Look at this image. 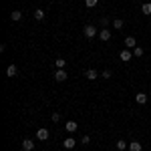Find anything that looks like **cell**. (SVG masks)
<instances>
[{
    "mask_svg": "<svg viewBox=\"0 0 151 151\" xmlns=\"http://www.w3.org/2000/svg\"><path fill=\"white\" fill-rule=\"evenodd\" d=\"M83 32H85V36H87V38H95V35H97V28H95L93 24H87V26L83 28Z\"/></svg>",
    "mask_w": 151,
    "mask_h": 151,
    "instance_id": "1",
    "label": "cell"
},
{
    "mask_svg": "<svg viewBox=\"0 0 151 151\" xmlns=\"http://www.w3.org/2000/svg\"><path fill=\"white\" fill-rule=\"evenodd\" d=\"M67 77H69V75H67V70H65V69H57V73H55V79H57L58 83L67 81Z\"/></svg>",
    "mask_w": 151,
    "mask_h": 151,
    "instance_id": "2",
    "label": "cell"
},
{
    "mask_svg": "<svg viewBox=\"0 0 151 151\" xmlns=\"http://www.w3.org/2000/svg\"><path fill=\"white\" fill-rule=\"evenodd\" d=\"M36 137H38L40 141H47L48 137H50V133H48V129L42 127V129H38V131H36Z\"/></svg>",
    "mask_w": 151,
    "mask_h": 151,
    "instance_id": "3",
    "label": "cell"
},
{
    "mask_svg": "<svg viewBox=\"0 0 151 151\" xmlns=\"http://www.w3.org/2000/svg\"><path fill=\"white\" fill-rule=\"evenodd\" d=\"M85 77H87L89 81H95V79H99V73H97L95 69H89L87 73H85Z\"/></svg>",
    "mask_w": 151,
    "mask_h": 151,
    "instance_id": "4",
    "label": "cell"
},
{
    "mask_svg": "<svg viewBox=\"0 0 151 151\" xmlns=\"http://www.w3.org/2000/svg\"><path fill=\"white\" fill-rule=\"evenodd\" d=\"M63 145H65L67 149H73V147L77 145V139H73V137H67V139L63 141Z\"/></svg>",
    "mask_w": 151,
    "mask_h": 151,
    "instance_id": "5",
    "label": "cell"
},
{
    "mask_svg": "<svg viewBox=\"0 0 151 151\" xmlns=\"http://www.w3.org/2000/svg\"><path fill=\"white\" fill-rule=\"evenodd\" d=\"M135 101H137L139 105H145L147 103V93H137L135 95Z\"/></svg>",
    "mask_w": 151,
    "mask_h": 151,
    "instance_id": "6",
    "label": "cell"
},
{
    "mask_svg": "<svg viewBox=\"0 0 151 151\" xmlns=\"http://www.w3.org/2000/svg\"><path fill=\"white\" fill-rule=\"evenodd\" d=\"M135 45H137L135 42V36H127L125 38V48H135Z\"/></svg>",
    "mask_w": 151,
    "mask_h": 151,
    "instance_id": "7",
    "label": "cell"
},
{
    "mask_svg": "<svg viewBox=\"0 0 151 151\" xmlns=\"http://www.w3.org/2000/svg\"><path fill=\"white\" fill-rule=\"evenodd\" d=\"M22 149L24 151H32V149H35V143H32L30 139H24L22 141Z\"/></svg>",
    "mask_w": 151,
    "mask_h": 151,
    "instance_id": "8",
    "label": "cell"
},
{
    "mask_svg": "<svg viewBox=\"0 0 151 151\" xmlns=\"http://www.w3.org/2000/svg\"><path fill=\"white\" fill-rule=\"evenodd\" d=\"M99 36H101V40H109V38H111V30H109V28H103V30L99 32Z\"/></svg>",
    "mask_w": 151,
    "mask_h": 151,
    "instance_id": "9",
    "label": "cell"
},
{
    "mask_svg": "<svg viewBox=\"0 0 151 151\" xmlns=\"http://www.w3.org/2000/svg\"><path fill=\"white\" fill-rule=\"evenodd\" d=\"M6 75H8V77H16V75H18V69H16L14 65H8V69H6Z\"/></svg>",
    "mask_w": 151,
    "mask_h": 151,
    "instance_id": "10",
    "label": "cell"
},
{
    "mask_svg": "<svg viewBox=\"0 0 151 151\" xmlns=\"http://www.w3.org/2000/svg\"><path fill=\"white\" fill-rule=\"evenodd\" d=\"M10 18L14 20V22H18V20L22 18V12H20V10H12L10 12Z\"/></svg>",
    "mask_w": 151,
    "mask_h": 151,
    "instance_id": "11",
    "label": "cell"
},
{
    "mask_svg": "<svg viewBox=\"0 0 151 151\" xmlns=\"http://www.w3.org/2000/svg\"><path fill=\"white\" fill-rule=\"evenodd\" d=\"M119 57H121V60H125V63H127V60H131V57H133V55H131L127 48H125V50H121V55H119Z\"/></svg>",
    "mask_w": 151,
    "mask_h": 151,
    "instance_id": "12",
    "label": "cell"
},
{
    "mask_svg": "<svg viewBox=\"0 0 151 151\" xmlns=\"http://www.w3.org/2000/svg\"><path fill=\"white\" fill-rule=\"evenodd\" d=\"M129 151H141V143L139 141H131L129 143Z\"/></svg>",
    "mask_w": 151,
    "mask_h": 151,
    "instance_id": "13",
    "label": "cell"
},
{
    "mask_svg": "<svg viewBox=\"0 0 151 151\" xmlns=\"http://www.w3.org/2000/svg\"><path fill=\"white\" fill-rule=\"evenodd\" d=\"M65 127H67V131H69V133L77 131V121H67V125H65Z\"/></svg>",
    "mask_w": 151,
    "mask_h": 151,
    "instance_id": "14",
    "label": "cell"
},
{
    "mask_svg": "<svg viewBox=\"0 0 151 151\" xmlns=\"http://www.w3.org/2000/svg\"><path fill=\"white\" fill-rule=\"evenodd\" d=\"M35 18L36 20H42V18H45V10H42V8H36L35 10Z\"/></svg>",
    "mask_w": 151,
    "mask_h": 151,
    "instance_id": "15",
    "label": "cell"
},
{
    "mask_svg": "<svg viewBox=\"0 0 151 151\" xmlns=\"http://www.w3.org/2000/svg\"><path fill=\"white\" fill-rule=\"evenodd\" d=\"M141 12H143V14H151V4H149V2H143V6H141Z\"/></svg>",
    "mask_w": 151,
    "mask_h": 151,
    "instance_id": "16",
    "label": "cell"
},
{
    "mask_svg": "<svg viewBox=\"0 0 151 151\" xmlns=\"http://www.w3.org/2000/svg\"><path fill=\"white\" fill-rule=\"evenodd\" d=\"M123 26H125V22H123L121 18H115V20H113V28H123Z\"/></svg>",
    "mask_w": 151,
    "mask_h": 151,
    "instance_id": "17",
    "label": "cell"
},
{
    "mask_svg": "<svg viewBox=\"0 0 151 151\" xmlns=\"http://www.w3.org/2000/svg\"><path fill=\"white\" fill-rule=\"evenodd\" d=\"M125 147H127V143H125L123 139H119V141H117V149H119V151H125Z\"/></svg>",
    "mask_w": 151,
    "mask_h": 151,
    "instance_id": "18",
    "label": "cell"
},
{
    "mask_svg": "<svg viewBox=\"0 0 151 151\" xmlns=\"http://www.w3.org/2000/svg\"><path fill=\"white\" fill-rule=\"evenodd\" d=\"M65 63H67V60H63V58H57V60H55L57 69H65Z\"/></svg>",
    "mask_w": 151,
    "mask_h": 151,
    "instance_id": "19",
    "label": "cell"
},
{
    "mask_svg": "<svg viewBox=\"0 0 151 151\" xmlns=\"http://www.w3.org/2000/svg\"><path fill=\"white\" fill-rule=\"evenodd\" d=\"M133 55H135V57H141V55H143V48H141V47H135V48H133Z\"/></svg>",
    "mask_w": 151,
    "mask_h": 151,
    "instance_id": "20",
    "label": "cell"
},
{
    "mask_svg": "<svg viewBox=\"0 0 151 151\" xmlns=\"http://www.w3.org/2000/svg\"><path fill=\"white\" fill-rule=\"evenodd\" d=\"M97 2H99V0H85V4H87L89 8H93V6H97Z\"/></svg>",
    "mask_w": 151,
    "mask_h": 151,
    "instance_id": "21",
    "label": "cell"
},
{
    "mask_svg": "<svg viewBox=\"0 0 151 151\" xmlns=\"http://www.w3.org/2000/svg\"><path fill=\"white\" fill-rule=\"evenodd\" d=\"M81 143H83V145H89V143H91V137H89V135H85V137L81 139Z\"/></svg>",
    "mask_w": 151,
    "mask_h": 151,
    "instance_id": "22",
    "label": "cell"
},
{
    "mask_svg": "<svg viewBox=\"0 0 151 151\" xmlns=\"http://www.w3.org/2000/svg\"><path fill=\"white\" fill-rule=\"evenodd\" d=\"M101 77H103V79H111V70H109V69L103 70V75H101Z\"/></svg>",
    "mask_w": 151,
    "mask_h": 151,
    "instance_id": "23",
    "label": "cell"
},
{
    "mask_svg": "<svg viewBox=\"0 0 151 151\" xmlns=\"http://www.w3.org/2000/svg\"><path fill=\"white\" fill-rule=\"evenodd\" d=\"M50 119H52V121H55V123H57L58 119H60V115H58V113H52V117H50Z\"/></svg>",
    "mask_w": 151,
    "mask_h": 151,
    "instance_id": "24",
    "label": "cell"
},
{
    "mask_svg": "<svg viewBox=\"0 0 151 151\" xmlns=\"http://www.w3.org/2000/svg\"><path fill=\"white\" fill-rule=\"evenodd\" d=\"M141 2H143V0H141Z\"/></svg>",
    "mask_w": 151,
    "mask_h": 151,
    "instance_id": "25",
    "label": "cell"
}]
</instances>
